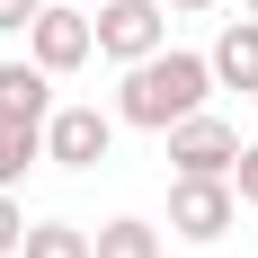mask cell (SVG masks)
Listing matches in <instances>:
<instances>
[{"mask_svg": "<svg viewBox=\"0 0 258 258\" xmlns=\"http://www.w3.org/2000/svg\"><path fill=\"white\" fill-rule=\"evenodd\" d=\"M205 98H214V62H205V53H187V45H160L152 62H125V89H116V125L169 134V125H187Z\"/></svg>", "mask_w": 258, "mask_h": 258, "instance_id": "obj_1", "label": "cell"}, {"mask_svg": "<svg viewBox=\"0 0 258 258\" xmlns=\"http://www.w3.org/2000/svg\"><path fill=\"white\" fill-rule=\"evenodd\" d=\"M169 160H178V178H232L240 125H232V116H214V107H196L187 125H169Z\"/></svg>", "mask_w": 258, "mask_h": 258, "instance_id": "obj_2", "label": "cell"}, {"mask_svg": "<svg viewBox=\"0 0 258 258\" xmlns=\"http://www.w3.org/2000/svg\"><path fill=\"white\" fill-rule=\"evenodd\" d=\"M89 27H98L107 62H152V53L169 45V9H160V0H107Z\"/></svg>", "mask_w": 258, "mask_h": 258, "instance_id": "obj_3", "label": "cell"}, {"mask_svg": "<svg viewBox=\"0 0 258 258\" xmlns=\"http://www.w3.org/2000/svg\"><path fill=\"white\" fill-rule=\"evenodd\" d=\"M116 152V116L107 107H53L45 116V160L53 169H98Z\"/></svg>", "mask_w": 258, "mask_h": 258, "instance_id": "obj_4", "label": "cell"}, {"mask_svg": "<svg viewBox=\"0 0 258 258\" xmlns=\"http://www.w3.org/2000/svg\"><path fill=\"white\" fill-rule=\"evenodd\" d=\"M232 223H240L232 178H169V232L178 240H223Z\"/></svg>", "mask_w": 258, "mask_h": 258, "instance_id": "obj_5", "label": "cell"}, {"mask_svg": "<svg viewBox=\"0 0 258 258\" xmlns=\"http://www.w3.org/2000/svg\"><path fill=\"white\" fill-rule=\"evenodd\" d=\"M89 53H98V27L80 18V9H36V27H27V62H36V72H80V62H89Z\"/></svg>", "mask_w": 258, "mask_h": 258, "instance_id": "obj_6", "label": "cell"}, {"mask_svg": "<svg viewBox=\"0 0 258 258\" xmlns=\"http://www.w3.org/2000/svg\"><path fill=\"white\" fill-rule=\"evenodd\" d=\"M205 62H214V89H258V18H223Z\"/></svg>", "mask_w": 258, "mask_h": 258, "instance_id": "obj_7", "label": "cell"}, {"mask_svg": "<svg viewBox=\"0 0 258 258\" xmlns=\"http://www.w3.org/2000/svg\"><path fill=\"white\" fill-rule=\"evenodd\" d=\"M0 116H9V125H45V116H53V72L0 62Z\"/></svg>", "mask_w": 258, "mask_h": 258, "instance_id": "obj_8", "label": "cell"}, {"mask_svg": "<svg viewBox=\"0 0 258 258\" xmlns=\"http://www.w3.org/2000/svg\"><path fill=\"white\" fill-rule=\"evenodd\" d=\"M89 249H98V258H160V223L116 214V223H98V232H89Z\"/></svg>", "mask_w": 258, "mask_h": 258, "instance_id": "obj_9", "label": "cell"}, {"mask_svg": "<svg viewBox=\"0 0 258 258\" xmlns=\"http://www.w3.org/2000/svg\"><path fill=\"white\" fill-rule=\"evenodd\" d=\"M36 160H45V125H9V116H0V187H9V196H18V178Z\"/></svg>", "mask_w": 258, "mask_h": 258, "instance_id": "obj_10", "label": "cell"}, {"mask_svg": "<svg viewBox=\"0 0 258 258\" xmlns=\"http://www.w3.org/2000/svg\"><path fill=\"white\" fill-rule=\"evenodd\" d=\"M18 258H98V249H89V232H80V223H27Z\"/></svg>", "mask_w": 258, "mask_h": 258, "instance_id": "obj_11", "label": "cell"}, {"mask_svg": "<svg viewBox=\"0 0 258 258\" xmlns=\"http://www.w3.org/2000/svg\"><path fill=\"white\" fill-rule=\"evenodd\" d=\"M18 240H27V205L0 187V258H18Z\"/></svg>", "mask_w": 258, "mask_h": 258, "instance_id": "obj_12", "label": "cell"}, {"mask_svg": "<svg viewBox=\"0 0 258 258\" xmlns=\"http://www.w3.org/2000/svg\"><path fill=\"white\" fill-rule=\"evenodd\" d=\"M232 196H240V205H258V143H240V160H232Z\"/></svg>", "mask_w": 258, "mask_h": 258, "instance_id": "obj_13", "label": "cell"}, {"mask_svg": "<svg viewBox=\"0 0 258 258\" xmlns=\"http://www.w3.org/2000/svg\"><path fill=\"white\" fill-rule=\"evenodd\" d=\"M36 9H45V0H0V36H27V27H36Z\"/></svg>", "mask_w": 258, "mask_h": 258, "instance_id": "obj_14", "label": "cell"}, {"mask_svg": "<svg viewBox=\"0 0 258 258\" xmlns=\"http://www.w3.org/2000/svg\"><path fill=\"white\" fill-rule=\"evenodd\" d=\"M169 9H187V18H205V9H223V0H169Z\"/></svg>", "mask_w": 258, "mask_h": 258, "instance_id": "obj_15", "label": "cell"}, {"mask_svg": "<svg viewBox=\"0 0 258 258\" xmlns=\"http://www.w3.org/2000/svg\"><path fill=\"white\" fill-rule=\"evenodd\" d=\"M240 18H258V0H240Z\"/></svg>", "mask_w": 258, "mask_h": 258, "instance_id": "obj_16", "label": "cell"}]
</instances>
